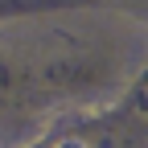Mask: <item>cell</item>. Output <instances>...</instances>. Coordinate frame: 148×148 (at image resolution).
<instances>
[{"instance_id": "1", "label": "cell", "mask_w": 148, "mask_h": 148, "mask_svg": "<svg viewBox=\"0 0 148 148\" xmlns=\"http://www.w3.org/2000/svg\"><path fill=\"white\" fill-rule=\"evenodd\" d=\"M58 148H86V144H82V140H74V136H70V140H62Z\"/></svg>"}, {"instance_id": "2", "label": "cell", "mask_w": 148, "mask_h": 148, "mask_svg": "<svg viewBox=\"0 0 148 148\" xmlns=\"http://www.w3.org/2000/svg\"><path fill=\"white\" fill-rule=\"evenodd\" d=\"M0 148H4V144H0Z\"/></svg>"}]
</instances>
